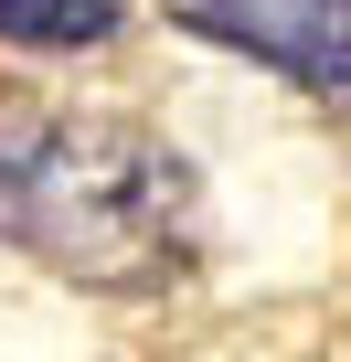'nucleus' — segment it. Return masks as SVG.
<instances>
[{"mask_svg": "<svg viewBox=\"0 0 351 362\" xmlns=\"http://www.w3.org/2000/svg\"><path fill=\"white\" fill-rule=\"evenodd\" d=\"M182 33H203L213 54H245L287 86L351 96V0H160Z\"/></svg>", "mask_w": 351, "mask_h": 362, "instance_id": "2", "label": "nucleus"}, {"mask_svg": "<svg viewBox=\"0 0 351 362\" xmlns=\"http://www.w3.org/2000/svg\"><path fill=\"white\" fill-rule=\"evenodd\" d=\"M128 22V0H0V43H22V54H96L117 43Z\"/></svg>", "mask_w": 351, "mask_h": 362, "instance_id": "3", "label": "nucleus"}, {"mask_svg": "<svg viewBox=\"0 0 351 362\" xmlns=\"http://www.w3.org/2000/svg\"><path fill=\"white\" fill-rule=\"evenodd\" d=\"M0 245L96 298H160L203 267V181L117 107L0 96Z\"/></svg>", "mask_w": 351, "mask_h": 362, "instance_id": "1", "label": "nucleus"}]
</instances>
